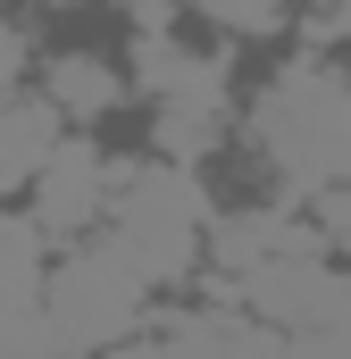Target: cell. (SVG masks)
Segmentation results:
<instances>
[{
	"instance_id": "obj_2",
	"label": "cell",
	"mask_w": 351,
	"mask_h": 359,
	"mask_svg": "<svg viewBox=\"0 0 351 359\" xmlns=\"http://www.w3.org/2000/svg\"><path fill=\"white\" fill-rule=\"evenodd\" d=\"M42 309H51L67 359H92V351H117V343H134L151 326V284L126 268L109 243H76L51 268V284H42Z\"/></svg>"
},
{
	"instance_id": "obj_7",
	"label": "cell",
	"mask_w": 351,
	"mask_h": 359,
	"mask_svg": "<svg viewBox=\"0 0 351 359\" xmlns=\"http://www.w3.org/2000/svg\"><path fill=\"white\" fill-rule=\"evenodd\" d=\"M42 100H51L59 117H109V109L126 100V76H117L109 59H92V50H67V59L42 67Z\"/></svg>"
},
{
	"instance_id": "obj_3",
	"label": "cell",
	"mask_w": 351,
	"mask_h": 359,
	"mask_svg": "<svg viewBox=\"0 0 351 359\" xmlns=\"http://www.w3.org/2000/svg\"><path fill=\"white\" fill-rule=\"evenodd\" d=\"M218 301L251 309L260 326H276V334L293 343V334L351 326V268H335V259H267V268L218 284Z\"/></svg>"
},
{
	"instance_id": "obj_8",
	"label": "cell",
	"mask_w": 351,
	"mask_h": 359,
	"mask_svg": "<svg viewBox=\"0 0 351 359\" xmlns=\"http://www.w3.org/2000/svg\"><path fill=\"white\" fill-rule=\"evenodd\" d=\"M42 251H51V234L34 226V217H8L0 209V309H34L42 301Z\"/></svg>"
},
{
	"instance_id": "obj_9",
	"label": "cell",
	"mask_w": 351,
	"mask_h": 359,
	"mask_svg": "<svg viewBox=\"0 0 351 359\" xmlns=\"http://www.w3.org/2000/svg\"><path fill=\"white\" fill-rule=\"evenodd\" d=\"M0 359H67V343H59L42 301L34 309H0Z\"/></svg>"
},
{
	"instance_id": "obj_5",
	"label": "cell",
	"mask_w": 351,
	"mask_h": 359,
	"mask_svg": "<svg viewBox=\"0 0 351 359\" xmlns=\"http://www.w3.org/2000/svg\"><path fill=\"white\" fill-rule=\"evenodd\" d=\"M117 359H284V334L234 301H201V309H176L159 343H117Z\"/></svg>"
},
{
	"instance_id": "obj_6",
	"label": "cell",
	"mask_w": 351,
	"mask_h": 359,
	"mask_svg": "<svg viewBox=\"0 0 351 359\" xmlns=\"http://www.w3.org/2000/svg\"><path fill=\"white\" fill-rule=\"evenodd\" d=\"M51 151H59V109L51 100H0V192H17V184H34L51 168Z\"/></svg>"
},
{
	"instance_id": "obj_11",
	"label": "cell",
	"mask_w": 351,
	"mask_h": 359,
	"mask_svg": "<svg viewBox=\"0 0 351 359\" xmlns=\"http://www.w3.org/2000/svg\"><path fill=\"white\" fill-rule=\"evenodd\" d=\"M284 359H351V326H326V334H293Z\"/></svg>"
},
{
	"instance_id": "obj_4",
	"label": "cell",
	"mask_w": 351,
	"mask_h": 359,
	"mask_svg": "<svg viewBox=\"0 0 351 359\" xmlns=\"http://www.w3.org/2000/svg\"><path fill=\"white\" fill-rule=\"evenodd\" d=\"M109 201H117V159H100L92 142H59L51 168L34 176V226L51 243H84L109 226Z\"/></svg>"
},
{
	"instance_id": "obj_10",
	"label": "cell",
	"mask_w": 351,
	"mask_h": 359,
	"mask_svg": "<svg viewBox=\"0 0 351 359\" xmlns=\"http://www.w3.org/2000/svg\"><path fill=\"white\" fill-rule=\"evenodd\" d=\"M218 34H276L284 25V0H192Z\"/></svg>"
},
{
	"instance_id": "obj_1",
	"label": "cell",
	"mask_w": 351,
	"mask_h": 359,
	"mask_svg": "<svg viewBox=\"0 0 351 359\" xmlns=\"http://www.w3.org/2000/svg\"><path fill=\"white\" fill-rule=\"evenodd\" d=\"M209 184L192 176L184 159H117V201L100 243L143 276V284H192L209 259Z\"/></svg>"
}]
</instances>
